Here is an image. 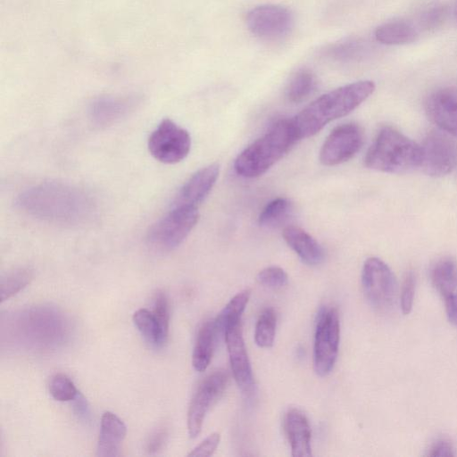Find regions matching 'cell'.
<instances>
[{"mask_svg": "<svg viewBox=\"0 0 457 457\" xmlns=\"http://www.w3.org/2000/svg\"><path fill=\"white\" fill-rule=\"evenodd\" d=\"M223 335L235 381L242 392L250 394L253 389L254 381L241 322L226 328Z\"/></svg>", "mask_w": 457, "mask_h": 457, "instance_id": "4fadbf2b", "label": "cell"}, {"mask_svg": "<svg viewBox=\"0 0 457 457\" xmlns=\"http://www.w3.org/2000/svg\"><path fill=\"white\" fill-rule=\"evenodd\" d=\"M220 173L218 163L209 164L195 172L180 188L173 205L196 206L215 185Z\"/></svg>", "mask_w": 457, "mask_h": 457, "instance_id": "9a60e30c", "label": "cell"}, {"mask_svg": "<svg viewBox=\"0 0 457 457\" xmlns=\"http://www.w3.org/2000/svg\"><path fill=\"white\" fill-rule=\"evenodd\" d=\"M147 146L157 161L174 164L185 159L191 148L187 130L170 119L162 120L148 138Z\"/></svg>", "mask_w": 457, "mask_h": 457, "instance_id": "ba28073f", "label": "cell"}, {"mask_svg": "<svg viewBox=\"0 0 457 457\" xmlns=\"http://www.w3.org/2000/svg\"><path fill=\"white\" fill-rule=\"evenodd\" d=\"M276 326L277 316L275 311L271 307L264 309L255 324L254 341L258 346L269 348L273 345Z\"/></svg>", "mask_w": 457, "mask_h": 457, "instance_id": "83f0119b", "label": "cell"}, {"mask_svg": "<svg viewBox=\"0 0 457 457\" xmlns=\"http://www.w3.org/2000/svg\"><path fill=\"white\" fill-rule=\"evenodd\" d=\"M127 428L114 413L106 411L101 420V428L97 442L96 455L116 457L120 455V448L126 437Z\"/></svg>", "mask_w": 457, "mask_h": 457, "instance_id": "ac0fdd59", "label": "cell"}, {"mask_svg": "<svg viewBox=\"0 0 457 457\" xmlns=\"http://www.w3.org/2000/svg\"><path fill=\"white\" fill-rule=\"evenodd\" d=\"M136 105L134 97H101L89 109L90 122L97 129L107 128L129 115Z\"/></svg>", "mask_w": 457, "mask_h": 457, "instance_id": "2e32d148", "label": "cell"}, {"mask_svg": "<svg viewBox=\"0 0 457 457\" xmlns=\"http://www.w3.org/2000/svg\"><path fill=\"white\" fill-rule=\"evenodd\" d=\"M282 236L287 245L308 265H319L325 257V253L318 241L308 232L295 226H287Z\"/></svg>", "mask_w": 457, "mask_h": 457, "instance_id": "d6986e66", "label": "cell"}, {"mask_svg": "<svg viewBox=\"0 0 457 457\" xmlns=\"http://www.w3.org/2000/svg\"><path fill=\"white\" fill-rule=\"evenodd\" d=\"M220 440L219 433L214 432L209 435L204 441L196 445L189 453L188 456L193 457H208L211 456L216 450Z\"/></svg>", "mask_w": 457, "mask_h": 457, "instance_id": "836d02e7", "label": "cell"}, {"mask_svg": "<svg viewBox=\"0 0 457 457\" xmlns=\"http://www.w3.org/2000/svg\"><path fill=\"white\" fill-rule=\"evenodd\" d=\"M416 279L411 271H408L404 277L401 289V309L403 314L411 312L413 305Z\"/></svg>", "mask_w": 457, "mask_h": 457, "instance_id": "d6a6232c", "label": "cell"}, {"mask_svg": "<svg viewBox=\"0 0 457 457\" xmlns=\"http://www.w3.org/2000/svg\"><path fill=\"white\" fill-rule=\"evenodd\" d=\"M420 145L391 127L379 130L368 149L366 167L386 173H403L420 167Z\"/></svg>", "mask_w": 457, "mask_h": 457, "instance_id": "277c9868", "label": "cell"}, {"mask_svg": "<svg viewBox=\"0 0 457 457\" xmlns=\"http://www.w3.org/2000/svg\"><path fill=\"white\" fill-rule=\"evenodd\" d=\"M316 85V77L310 70H300L290 79L286 87V97L290 103H301L313 93Z\"/></svg>", "mask_w": 457, "mask_h": 457, "instance_id": "cb8c5ba5", "label": "cell"}, {"mask_svg": "<svg viewBox=\"0 0 457 457\" xmlns=\"http://www.w3.org/2000/svg\"><path fill=\"white\" fill-rule=\"evenodd\" d=\"M256 280L263 287L277 289L287 284L288 277L282 268L270 266L264 268L257 274Z\"/></svg>", "mask_w": 457, "mask_h": 457, "instance_id": "f546056e", "label": "cell"}, {"mask_svg": "<svg viewBox=\"0 0 457 457\" xmlns=\"http://www.w3.org/2000/svg\"><path fill=\"white\" fill-rule=\"evenodd\" d=\"M300 140L291 120H279L245 147L234 163L236 172L253 179L264 174Z\"/></svg>", "mask_w": 457, "mask_h": 457, "instance_id": "3957f363", "label": "cell"}, {"mask_svg": "<svg viewBox=\"0 0 457 457\" xmlns=\"http://www.w3.org/2000/svg\"><path fill=\"white\" fill-rule=\"evenodd\" d=\"M445 311L448 320L457 326V295H450L445 298Z\"/></svg>", "mask_w": 457, "mask_h": 457, "instance_id": "8d00e7d4", "label": "cell"}, {"mask_svg": "<svg viewBox=\"0 0 457 457\" xmlns=\"http://www.w3.org/2000/svg\"><path fill=\"white\" fill-rule=\"evenodd\" d=\"M16 206L37 219L60 225H80L96 213V204L85 191L73 186L47 181L21 193Z\"/></svg>", "mask_w": 457, "mask_h": 457, "instance_id": "6da1fadb", "label": "cell"}, {"mask_svg": "<svg viewBox=\"0 0 457 457\" xmlns=\"http://www.w3.org/2000/svg\"><path fill=\"white\" fill-rule=\"evenodd\" d=\"M429 456H453V448L449 441L445 439H439L433 444L431 446L429 453H428Z\"/></svg>", "mask_w": 457, "mask_h": 457, "instance_id": "d590c367", "label": "cell"}, {"mask_svg": "<svg viewBox=\"0 0 457 457\" xmlns=\"http://www.w3.org/2000/svg\"><path fill=\"white\" fill-rule=\"evenodd\" d=\"M33 278V270L29 267H19L7 271L1 278V302H4L23 289Z\"/></svg>", "mask_w": 457, "mask_h": 457, "instance_id": "d4e9b609", "label": "cell"}, {"mask_svg": "<svg viewBox=\"0 0 457 457\" xmlns=\"http://www.w3.org/2000/svg\"><path fill=\"white\" fill-rule=\"evenodd\" d=\"M133 321L145 340L151 345L160 347L165 343L153 312L139 309L133 315Z\"/></svg>", "mask_w": 457, "mask_h": 457, "instance_id": "4316f807", "label": "cell"}, {"mask_svg": "<svg viewBox=\"0 0 457 457\" xmlns=\"http://www.w3.org/2000/svg\"><path fill=\"white\" fill-rule=\"evenodd\" d=\"M228 382L224 370H218L208 375L198 386L187 411V430L191 438L201 432L206 413L220 398Z\"/></svg>", "mask_w": 457, "mask_h": 457, "instance_id": "30bf717a", "label": "cell"}, {"mask_svg": "<svg viewBox=\"0 0 457 457\" xmlns=\"http://www.w3.org/2000/svg\"><path fill=\"white\" fill-rule=\"evenodd\" d=\"M250 295V289L240 291L231 298L221 312L214 319L219 334H223L228 327L241 322V317L247 305Z\"/></svg>", "mask_w": 457, "mask_h": 457, "instance_id": "603a6c76", "label": "cell"}, {"mask_svg": "<svg viewBox=\"0 0 457 457\" xmlns=\"http://www.w3.org/2000/svg\"><path fill=\"white\" fill-rule=\"evenodd\" d=\"M284 429L294 457L312 456L311 427L305 414L295 408L287 411L284 418Z\"/></svg>", "mask_w": 457, "mask_h": 457, "instance_id": "e0dca14e", "label": "cell"}, {"mask_svg": "<svg viewBox=\"0 0 457 457\" xmlns=\"http://www.w3.org/2000/svg\"><path fill=\"white\" fill-rule=\"evenodd\" d=\"M293 210L292 204L287 198L278 197L262 209L259 215V224L265 228H276L284 223Z\"/></svg>", "mask_w": 457, "mask_h": 457, "instance_id": "484cf974", "label": "cell"}, {"mask_svg": "<svg viewBox=\"0 0 457 457\" xmlns=\"http://www.w3.org/2000/svg\"><path fill=\"white\" fill-rule=\"evenodd\" d=\"M430 278L444 298L453 294L457 287V263L451 257L437 260L430 270Z\"/></svg>", "mask_w": 457, "mask_h": 457, "instance_id": "44dd1931", "label": "cell"}, {"mask_svg": "<svg viewBox=\"0 0 457 457\" xmlns=\"http://www.w3.org/2000/svg\"><path fill=\"white\" fill-rule=\"evenodd\" d=\"M49 392L53 398L59 402H68L77 398L78 389L65 374H55L49 384Z\"/></svg>", "mask_w": 457, "mask_h": 457, "instance_id": "f1b7e54d", "label": "cell"}, {"mask_svg": "<svg viewBox=\"0 0 457 457\" xmlns=\"http://www.w3.org/2000/svg\"><path fill=\"white\" fill-rule=\"evenodd\" d=\"M153 312L158 321L162 338L166 342L169 333L170 309L168 298L162 291L155 294Z\"/></svg>", "mask_w": 457, "mask_h": 457, "instance_id": "1f68e13d", "label": "cell"}, {"mask_svg": "<svg viewBox=\"0 0 457 457\" xmlns=\"http://www.w3.org/2000/svg\"><path fill=\"white\" fill-rule=\"evenodd\" d=\"M426 112L429 119L443 131L457 137V90L442 88L426 100Z\"/></svg>", "mask_w": 457, "mask_h": 457, "instance_id": "5bb4252c", "label": "cell"}, {"mask_svg": "<svg viewBox=\"0 0 457 457\" xmlns=\"http://www.w3.org/2000/svg\"><path fill=\"white\" fill-rule=\"evenodd\" d=\"M455 137L441 130L430 131L420 145V167L432 177H442L457 167V141Z\"/></svg>", "mask_w": 457, "mask_h": 457, "instance_id": "9c48e42d", "label": "cell"}, {"mask_svg": "<svg viewBox=\"0 0 457 457\" xmlns=\"http://www.w3.org/2000/svg\"><path fill=\"white\" fill-rule=\"evenodd\" d=\"M218 334L214 319L204 321L200 327L192 355V365L195 370L202 372L209 366Z\"/></svg>", "mask_w": 457, "mask_h": 457, "instance_id": "ffe728a7", "label": "cell"}, {"mask_svg": "<svg viewBox=\"0 0 457 457\" xmlns=\"http://www.w3.org/2000/svg\"><path fill=\"white\" fill-rule=\"evenodd\" d=\"M167 439V428L165 427L157 428L151 434V436H149L145 444V451L150 455L158 453L164 447Z\"/></svg>", "mask_w": 457, "mask_h": 457, "instance_id": "e575fe53", "label": "cell"}, {"mask_svg": "<svg viewBox=\"0 0 457 457\" xmlns=\"http://www.w3.org/2000/svg\"><path fill=\"white\" fill-rule=\"evenodd\" d=\"M375 90L370 80H361L326 93L291 119L299 139L320 132L334 120L347 115Z\"/></svg>", "mask_w": 457, "mask_h": 457, "instance_id": "7a4b0ae2", "label": "cell"}, {"mask_svg": "<svg viewBox=\"0 0 457 457\" xmlns=\"http://www.w3.org/2000/svg\"><path fill=\"white\" fill-rule=\"evenodd\" d=\"M340 340V323L334 307L320 309L315 328L313 363L316 373L324 377L332 370L337 361Z\"/></svg>", "mask_w": 457, "mask_h": 457, "instance_id": "8992f818", "label": "cell"}, {"mask_svg": "<svg viewBox=\"0 0 457 457\" xmlns=\"http://www.w3.org/2000/svg\"><path fill=\"white\" fill-rule=\"evenodd\" d=\"M198 219L196 206L173 205L166 215L150 227L146 241L155 250H173L187 238Z\"/></svg>", "mask_w": 457, "mask_h": 457, "instance_id": "5b68a950", "label": "cell"}, {"mask_svg": "<svg viewBox=\"0 0 457 457\" xmlns=\"http://www.w3.org/2000/svg\"><path fill=\"white\" fill-rule=\"evenodd\" d=\"M361 285L369 303L386 312L395 303L397 285L390 268L377 257L368 258L362 266Z\"/></svg>", "mask_w": 457, "mask_h": 457, "instance_id": "52a82bcc", "label": "cell"}, {"mask_svg": "<svg viewBox=\"0 0 457 457\" xmlns=\"http://www.w3.org/2000/svg\"><path fill=\"white\" fill-rule=\"evenodd\" d=\"M418 36L414 27L403 21H395L379 26L375 31L378 41L386 45L411 43Z\"/></svg>", "mask_w": 457, "mask_h": 457, "instance_id": "7402d4cb", "label": "cell"}, {"mask_svg": "<svg viewBox=\"0 0 457 457\" xmlns=\"http://www.w3.org/2000/svg\"><path fill=\"white\" fill-rule=\"evenodd\" d=\"M359 50V44L355 40H342L328 46L325 55L336 61L346 62L353 60Z\"/></svg>", "mask_w": 457, "mask_h": 457, "instance_id": "4dcf8cb0", "label": "cell"}, {"mask_svg": "<svg viewBox=\"0 0 457 457\" xmlns=\"http://www.w3.org/2000/svg\"><path fill=\"white\" fill-rule=\"evenodd\" d=\"M364 141L362 129L356 123L336 127L325 139L320 162L326 166H335L352 159L361 148Z\"/></svg>", "mask_w": 457, "mask_h": 457, "instance_id": "8fae6325", "label": "cell"}, {"mask_svg": "<svg viewBox=\"0 0 457 457\" xmlns=\"http://www.w3.org/2000/svg\"><path fill=\"white\" fill-rule=\"evenodd\" d=\"M293 23L291 12L279 5L257 6L246 15V25L249 30L263 39L281 38L288 34Z\"/></svg>", "mask_w": 457, "mask_h": 457, "instance_id": "7c38bea8", "label": "cell"}]
</instances>
